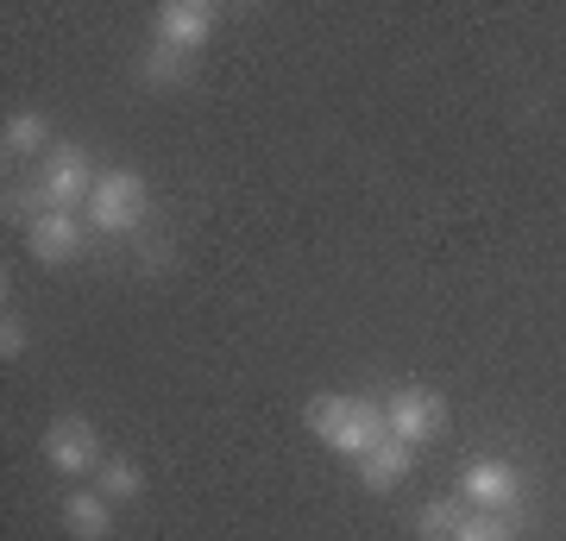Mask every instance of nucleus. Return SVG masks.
Returning a JSON list of instances; mask_svg holds the SVG:
<instances>
[{
	"label": "nucleus",
	"instance_id": "nucleus-1",
	"mask_svg": "<svg viewBox=\"0 0 566 541\" xmlns=\"http://www.w3.org/2000/svg\"><path fill=\"white\" fill-rule=\"evenodd\" d=\"M308 428H315V441L327 454H340V460H359L365 447H378L390 435L385 428V403L371 397H322L308 403Z\"/></svg>",
	"mask_w": 566,
	"mask_h": 541
},
{
	"label": "nucleus",
	"instance_id": "nucleus-2",
	"mask_svg": "<svg viewBox=\"0 0 566 541\" xmlns=\"http://www.w3.org/2000/svg\"><path fill=\"white\" fill-rule=\"evenodd\" d=\"M145 215H151V183L139 177V170H102V183H95V196H88V208H82V221H88V233H102V240H126V233H139Z\"/></svg>",
	"mask_w": 566,
	"mask_h": 541
},
{
	"label": "nucleus",
	"instance_id": "nucleus-3",
	"mask_svg": "<svg viewBox=\"0 0 566 541\" xmlns=\"http://www.w3.org/2000/svg\"><path fill=\"white\" fill-rule=\"evenodd\" d=\"M32 183H39L44 215H76V208H88L95 183H102V170L88 164V152H82V145H51Z\"/></svg>",
	"mask_w": 566,
	"mask_h": 541
},
{
	"label": "nucleus",
	"instance_id": "nucleus-4",
	"mask_svg": "<svg viewBox=\"0 0 566 541\" xmlns=\"http://www.w3.org/2000/svg\"><path fill=\"white\" fill-rule=\"evenodd\" d=\"M44 466L51 472H63V479H82V472H102L107 447H102V428L88 416H57L51 428H44Z\"/></svg>",
	"mask_w": 566,
	"mask_h": 541
},
{
	"label": "nucleus",
	"instance_id": "nucleus-5",
	"mask_svg": "<svg viewBox=\"0 0 566 541\" xmlns=\"http://www.w3.org/2000/svg\"><path fill=\"white\" fill-rule=\"evenodd\" d=\"M460 498L465 510H497V517H523V472L510 460H465L460 466Z\"/></svg>",
	"mask_w": 566,
	"mask_h": 541
},
{
	"label": "nucleus",
	"instance_id": "nucleus-6",
	"mask_svg": "<svg viewBox=\"0 0 566 541\" xmlns=\"http://www.w3.org/2000/svg\"><path fill=\"white\" fill-rule=\"evenodd\" d=\"M385 428L397 435V441H409V447L434 441V435L447 428L441 391H422V384H403V391H390V397H385Z\"/></svg>",
	"mask_w": 566,
	"mask_h": 541
},
{
	"label": "nucleus",
	"instance_id": "nucleus-7",
	"mask_svg": "<svg viewBox=\"0 0 566 541\" xmlns=\"http://www.w3.org/2000/svg\"><path fill=\"white\" fill-rule=\"evenodd\" d=\"M214 25H221V7H208V0H164L151 13V39L182 51V58H196L214 39Z\"/></svg>",
	"mask_w": 566,
	"mask_h": 541
},
{
	"label": "nucleus",
	"instance_id": "nucleus-8",
	"mask_svg": "<svg viewBox=\"0 0 566 541\" xmlns=\"http://www.w3.org/2000/svg\"><path fill=\"white\" fill-rule=\"evenodd\" d=\"M25 252L39 264H76L82 252H88V221L82 215H39V221L25 227Z\"/></svg>",
	"mask_w": 566,
	"mask_h": 541
},
{
	"label": "nucleus",
	"instance_id": "nucleus-9",
	"mask_svg": "<svg viewBox=\"0 0 566 541\" xmlns=\"http://www.w3.org/2000/svg\"><path fill=\"white\" fill-rule=\"evenodd\" d=\"M409 466H416V447L397 441V435H385L378 447L359 454V479H365V491H397V485L409 479Z\"/></svg>",
	"mask_w": 566,
	"mask_h": 541
},
{
	"label": "nucleus",
	"instance_id": "nucleus-10",
	"mask_svg": "<svg viewBox=\"0 0 566 541\" xmlns=\"http://www.w3.org/2000/svg\"><path fill=\"white\" fill-rule=\"evenodd\" d=\"M63 529L76 541H107V529H114V498H102V491H70L63 498Z\"/></svg>",
	"mask_w": 566,
	"mask_h": 541
},
{
	"label": "nucleus",
	"instance_id": "nucleus-11",
	"mask_svg": "<svg viewBox=\"0 0 566 541\" xmlns=\"http://www.w3.org/2000/svg\"><path fill=\"white\" fill-rule=\"evenodd\" d=\"M139 82L145 89H189V82H196V58H182V51L151 39L139 51Z\"/></svg>",
	"mask_w": 566,
	"mask_h": 541
},
{
	"label": "nucleus",
	"instance_id": "nucleus-12",
	"mask_svg": "<svg viewBox=\"0 0 566 541\" xmlns=\"http://www.w3.org/2000/svg\"><path fill=\"white\" fill-rule=\"evenodd\" d=\"M95 491H102V498H114V503L145 498V466L133 460V454H107L102 472H95Z\"/></svg>",
	"mask_w": 566,
	"mask_h": 541
},
{
	"label": "nucleus",
	"instance_id": "nucleus-13",
	"mask_svg": "<svg viewBox=\"0 0 566 541\" xmlns=\"http://www.w3.org/2000/svg\"><path fill=\"white\" fill-rule=\"evenodd\" d=\"M0 145H7V158H39V152H51V121H44L39 107H25V114L7 121Z\"/></svg>",
	"mask_w": 566,
	"mask_h": 541
},
{
	"label": "nucleus",
	"instance_id": "nucleus-14",
	"mask_svg": "<svg viewBox=\"0 0 566 541\" xmlns=\"http://www.w3.org/2000/svg\"><path fill=\"white\" fill-rule=\"evenodd\" d=\"M465 517H472V510H465L460 491H453V498H434V503L422 510V517H416V535H422V541H453Z\"/></svg>",
	"mask_w": 566,
	"mask_h": 541
},
{
	"label": "nucleus",
	"instance_id": "nucleus-15",
	"mask_svg": "<svg viewBox=\"0 0 566 541\" xmlns=\"http://www.w3.org/2000/svg\"><path fill=\"white\" fill-rule=\"evenodd\" d=\"M523 535V517H497V510H472L460 522V535L453 541H516Z\"/></svg>",
	"mask_w": 566,
	"mask_h": 541
},
{
	"label": "nucleus",
	"instance_id": "nucleus-16",
	"mask_svg": "<svg viewBox=\"0 0 566 541\" xmlns=\"http://www.w3.org/2000/svg\"><path fill=\"white\" fill-rule=\"evenodd\" d=\"M25 346H32V334H25V315H13V309H7V315H0V360L13 365Z\"/></svg>",
	"mask_w": 566,
	"mask_h": 541
}]
</instances>
